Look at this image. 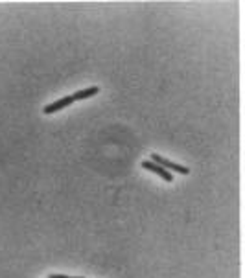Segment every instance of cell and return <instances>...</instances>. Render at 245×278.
<instances>
[{
	"mask_svg": "<svg viewBox=\"0 0 245 278\" xmlns=\"http://www.w3.org/2000/svg\"><path fill=\"white\" fill-rule=\"evenodd\" d=\"M151 160L155 162V164H159V166H162L166 171H175V173H181V175H188L190 170L186 166H181V164H177V162H171V160H168V158L160 157L159 153H151Z\"/></svg>",
	"mask_w": 245,
	"mask_h": 278,
	"instance_id": "6da1fadb",
	"label": "cell"
},
{
	"mask_svg": "<svg viewBox=\"0 0 245 278\" xmlns=\"http://www.w3.org/2000/svg\"><path fill=\"white\" fill-rule=\"evenodd\" d=\"M142 168H144V170H150V171H153V173H157V175L162 177V179H164V181H168V183L173 181V173L166 171L164 168L159 166V164H155L153 160H144V162H142Z\"/></svg>",
	"mask_w": 245,
	"mask_h": 278,
	"instance_id": "7a4b0ae2",
	"label": "cell"
},
{
	"mask_svg": "<svg viewBox=\"0 0 245 278\" xmlns=\"http://www.w3.org/2000/svg\"><path fill=\"white\" fill-rule=\"evenodd\" d=\"M72 103H74L72 96H65V98H61V100H56V102H52L50 105H46V107L43 109V112H45V114H54V112L61 111V109H65V107L72 105Z\"/></svg>",
	"mask_w": 245,
	"mask_h": 278,
	"instance_id": "3957f363",
	"label": "cell"
},
{
	"mask_svg": "<svg viewBox=\"0 0 245 278\" xmlns=\"http://www.w3.org/2000/svg\"><path fill=\"white\" fill-rule=\"evenodd\" d=\"M100 93V87L94 85V87H89V89H81V91H77V93L72 94V100L74 102H79V100H87V98H91V96H94V94Z\"/></svg>",
	"mask_w": 245,
	"mask_h": 278,
	"instance_id": "277c9868",
	"label": "cell"
},
{
	"mask_svg": "<svg viewBox=\"0 0 245 278\" xmlns=\"http://www.w3.org/2000/svg\"><path fill=\"white\" fill-rule=\"evenodd\" d=\"M48 278H83V277H68V275H50Z\"/></svg>",
	"mask_w": 245,
	"mask_h": 278,
	"instance_id": "5b68a950",
	"label": "cell"
}]
</instances>
